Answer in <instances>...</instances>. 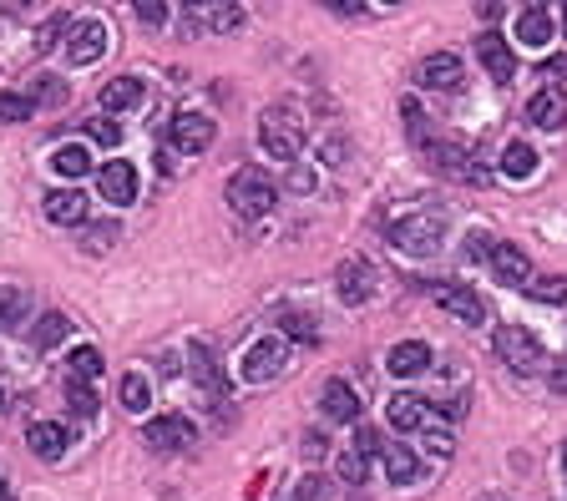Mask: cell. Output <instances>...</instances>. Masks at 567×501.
<instances>
[{
    "label": "cell",
    "instance_id": "23",
    "mask_svg": "<svg viewBox=\"0 0 567 501\" xmlns=\"http://www.w3.org/2000/svg\"><path fill=\"white\" fill-rule=\"evenodd\" d=\"M319 400H324V415H330V421H355L360 415V400H355V390L345 380H330Z\"/></svg>",
    "mask_w": 567,
    "mask_h": 501
},
{
    "label": "cell",
    "instance_id": "52",
    "mask_svg": "<svg viewBox=\"0 0 567 501\" xmlns=\"http://www.w3.org/2000/svg\"><path fill=\"white\" fill-rule=\"evenodd\" d=\"M193 6H208V0H188V11H193Z\"/></svg>",
    "mask_w": 567,
    "mask_h": 501
},
{
    "label": "cell",
    "instance_id": "21",
    "mask_svg": "<svg viewBox=\"0 0 567 501\" xmlns=\"http://www.w3.org/2000/svg\"><path fill=\"white\" fill-rule=\"evenodd\" d=\"M66 426H56V421H31V431H26V446H31V456H41V461H56L61 451H66Z\"/></svg>",
    "mask_w": 567,
    "mask_h": 501
},
{
    "label": "cell",
    "instance_id": "51",
    "mask_svg": "<svg viewBox=\"0 0 567 501\" xmlns=\"http://www.w3.org/2000/svg\"><path fill=\"white\" fill-rule=\"evenodd\" d=\"M0 501H16V496H11V491H6V486H0Z\"/></svg>",
    "mask_w": 567,
    "mask_h": 501
},
{
    "label": "cell",
    "instance_id": "9",
    "mask_svg": "<svg viewBox=\"0 0 567 501\" xmlns=\"http://www.w3.org/2000/svg\"><path fill=\"white\" fill-rule=\"evenodd\" d=\"M461 56H451V51H436V56H426L421 66H416V87H426V92H456L461 87Z\"/></svg>",
    "mask_w": 567,
    "mask_h": 501
},
{
    "label": "cell",
    "instance_id": "4",
    "mask_svg": "<svg viewBox=\"0 0 567 501\" xmlns=\"http://www.w3.org/2000/svg\"><path fill=\"white\" fill-rule=\"evenodd\" d=\"M492 345H497V355H502L512 370H522V375H532V370H542V365H547L542 340H537L532 329H522V324H497Z\"/></svg>",
    "mask_w": 567,
    "mask_h": 501
},
{
    "label": "cell",
    "instance_id": "34",
    "mask_svg": "<svg viewBox=\"0 0 567 501\" xmlns=\"http://www.w3.org/2000/svg\"><path fill=\"white\" fill-rule=\"evenodd\" d=\"M532 299H542V304H562L567 299V279H527L522 284Z\"/></svg>",
    "mask_w": 567,
    "mask_h": 501
},
{
    "label": "cell",
    "instance_id": "5",
    "mask_svg": "<svg viewBox=\"0 0 567 501\" xmlns=\"http://www.w3.org/2000/svg\"><path fill=\"white\" fill-rule=\"evenodd\" d=\"M284 365H289V345H284V334H274V340H259L249 355H243L238 375H243V385H264V380L284 375Z\"/></svg>",
    "mask_w": 567,
    "mask_h": 501
},
{
    "label": "cell",
    "instance_id": "32",
    "mask_svg": "<svg viewBox=\"0 0 567 501\" xmlns=\"http://www.w3.org/2000/svg\"><path fill=\"white\" fill-rule=\"evenodd\" d=\"M400 122H405V132H411V142H416V147H426V142H431V122H426L421 102H400Z\"/></svg>",
    "mask_w": 567,
    "mask_h": 501
},
{
    "label": "cell",
    "instance_id": "29",
    "mask_svg": "<svg viewBox=\"0 0 567 501\" xmlns=\"http://www.w3.org/2000/svg\"><path fill=\"white\" fill-rule=\"evenodd\" d=\"M66 410L71 415H81V421H92L97 415V390H92V380H66Z\"/></svg>",
    "mask_w": 567,
    "mask_h": 501
},
{
    "label": "cell",
    "instance_id": "38",
    "mask_svg": "<svg viewBox=\"0 0 567 501\" xmlns=\"http://www.w3.org/2000/svg\"><path fill=\"white\" fill-rule=\"evenodd\" d=\"M31 102H46V107H61L66 102V87L61 81H51V76H41L36 87H31Z\"/></svg>",
    "mask_w": 567,
    "mask_h": 501
},
{
    "label": "cell",
    "instance_id": "6",
    "mask_svg": "<svg viewBox=\"0 0 567 501\" xmlns=\"http://www.w3.org/2000/svg\"><path fill=\"white\" fill-rule=\"evenodd\" d=\"M61 46H66V56H71L76 66H92V61H102V51H107V26H102V21H71Z\"/></svg>",
    "mask_w": 567,
    "mask_h": 501
},
{
    "label": "cell",
    "instance_id": "22",
    "mask_svg": "<svg viewBox=\"0 0 567 501\" xmlns=\"http://www.w3.org/2000/svg\"><path fill=\"white\" fill-rule=\"evenodd\" d=\"M517 41H522L527 51H542V46L552 41V21H547L542 6H527V11L517 16Z\"/></svg>",
    "mask_w": 567,
    "mask_h": 501
},
{
    "label": "cell",
    "instance_id": "41",
    "mask_svg": "<svg viewBox=\"0 0 567 501\" xmlns=\"http://www.w3.org/2000/svg\"><path fill=\"white\" fill-rule=\"evenodd\" d=\"M132 11H137L147 26H162V21H168V0H132Z\"/></svg>",
    "mask_w": 567,
    "mask_h": 501
},
{
    "label": "cell",
    "instance_id": "28",
    "mask_svg": "<svg viewBox=\"0 0 567 501\" xmlns=\"http://www.w3.org/2000/svg\"><path fill=\"white\" fill-rule=\"evenodd\" d=\"M502 173L507 178H532L537 173V147H527V142H507V152H502Z\"/></svg>",
    "mask_w": 567,
    "mask_h": 501
},
{
    "label": "cell",
    "instance_id": "8",
    "mask_svg": "<svg viewBox=\"0 0 567 501\" xmlns=\"http://www.w3.org/2000/svg\"><path fill=\"white\" fill-rule=\"evenodd\" d=\"M142 441H147L152 451H188V446L198 441V431H193L188 415H162V421H147Z\"/></svg>",
    "mask_w": 567,
    "mask_h": 501
},
{
    "label": "cell",
    "instance_id": "20",
    "mask_svg": "<svg viewBox=\"0 0 567 501\" xmlns=\"http://www.w3.org/2000/svg\"><path fill=\"white\" fill-rule=\"evenodd\" d=\"M527 117H532V127H542V132H557L562 122H567V97L562 92H537L532 102H527Z\"/></svg>",
    "mask_w": 567,
    "mask_h": 501
},
{
    "label": "cell",
    "instance_id": "15",
    "mask_svg": "<svg viewBox=\"0 0 567 501\" xmlns=\"http://www.w3.org/2000/svg\"><path fill=\"white\" fill-rule=\"evenodd\" d=\"M385 365H390V375H400V380L426 375V370H431V345H421V340H400V345L385 355Z\"/></svg>",
    "mask_w": 567,
    "mask_h": 501
},
{
    "label": "cell",
    "instance_id": "25",
    "mask_svg": "<svg viewBox=\"0 0 567 501\" xmlns=\"http://www.w3.org/2000/svg\"><path fill=\"white\" fill-rule=\"evenodd\" d=\"M193 380H198V390L223 395V370H218V355L208 345H193Z\"/></svg>",
    "mask_w": 567,
    "mask_h": 501
},
{
    "label": "cell",
    "instance_id": "44",
    "mask_svg": "<svg viewBox=\"0 0 567 501\" xmlns=\"http://www.w3.org/2000/svg\"><path fill=\"white\" fill-rule=\"evenodd\" d=\"M365 466H370V461H365V456H355V451H350V456H345V461H340V476H345V481H360V476H365Z\"/></svg>",
    "mask_w": 567,
    "mask_h": 501
},
{
    "label": "cell",
    "instance_id": "10",
    "mask_svg": "<svg viewBox=\"0 0 567 501\" xmlns=\"http://www.w3.org/2000/svg\"><path fill=\"white\" fill-rule=\"evenodd\" d=\"M97 188H102V198L117 203V208L137 203V167H132L127 157H112L102 173H97Z\"/></svg>",
    "mask_w": 567,
    "mask_h": 501
},
{
    "label": "cell",
    "instance_id": "53",
    "mask_svg": "<svg viewBox=\"0 0 567 501\" xmlns=\"http://www.w3.org/2000/svg\"><path fill=\"white\" fill-rule=\"evenodd\" d=\"M481 501H507V496H481Z\"/></svg>",
    "mask_w": 567,
    "mask_h": 501
},
{
    "label": "cell",
    "instance_id": "55",
    "mask_svg": "<svg viewBox=\"0 0 567 501\" xmlns=\"http://www.w3.org/2000/svg\"><path fill=\"white\" fill-rule=\"evenodd\" d=\"M0 405H6V385H0Z\"/></svg>",
    "mask_w": 567,
    "mask_h": 501
},
{
    "label": "cell",
    "instance_id": "39",
    "mask_svg": "<svg viewBox=\"0 0 567 501\" xmlns=\"http://www.w3.org/2000/svg\"><path fill=\"white\" fill-rule=\"evenodd\" d=\"M380 446H385V436H380L375 426H365V431H355V446H350V451H355V456H365V461H375V456H380Z\"/></svg>",
    "mask_w": 567,
    "mask_h": 501
},
{
    "label": "cell",
    "instance_id": "33",
    "mask_svg": "<svg viewBox=\"0 0 567 501\" xmlns=\"http://www.w3.org/2000/svg\"><path fill=\"white\" fill-rule=\"evenodd\" d=\"M36 117V102L21 97V92H0V122H26Z\"/></svg>",
    "mask_w": 567,
    "mask_h": 501
},
{
    "label": "cell",
    "instance_id": "54",
    "mask_svg": "<svg viewBox=\"0 0 567 501\" xmlns=\"http://www.w3.org/2000/svg\"><path fill=\"white\" fill-rule=\"evenodd\" d=\"M562 36H567V11H562Z\"/></svg>",
    "mask_w": 567,
    "mask_h": 501
},
{
    "label": "cell",
    "instance_id": "13",
    "mask_svg": "<svg viewBox=\"0 0 567 501\" xmlns=\"http://www.w3.org/2000/svg\"><path fill=\"white\" fill-rule=\"evenodd\" d=\"M486 264H492V274H497L502 284H512V289H522V284L532 279L527 248H517V243H492V254H486Z\"/></svg>",
    "mask_w": 567,
    "mask_h": 501
},
{
    "label": "cell",
    "instance_id": "45",
    "mask_svg": "<svg viewBox=\"0 0 567 501\" xmlns=\"http://www.w3.org/2000/svg\"><path fill=\"white\" fill-rule=\"evenodd\" d=\"M547 385H552V390H557V395H567V360H562V365H552V370H547Z\"/></svg>",
    "mask_w": 567,
    "mask_h": 501
},
{
    "label": "cell",
    "instance_id": "18",
    "mask_svg": "<svg viewBox=\"0 0 567 501\" xmlns=\"http://www.w3.org/2000/svg\"><path fill=\"white\" fill-rule=\"evenodd\" d=\"M385 415H390V426H395V431H421V426H431L426 395H395V400L385 405Z\"/></svg>",
    "mask_w": 567,
    "mask_h": 501
},
{
    "label": "cell",
    "instance_id": "24",
    "mask_svg": "<svg viewBox=\"0 0 567 501\" xmlns=\"http://www.w3.org/2000/svg\"><path fill=\"white\" fill-rule=\"evenodd\" d=\"M137 102H142V81L137 76H117V81L102 87V107L107 112H132Z\"/></svg>",
    "mask_w": 567,
    "mask_h": 501
},
{
    "label": "cell",
    "instance_id": "37",
    "mask_svg": "<svg viewBox=\"0 0 567 501\" xmlns=\"http://www.w3.org/2000/svg\"><path fill=\"white\" fill-rule=\"evenodd\" d=\"M122 405L127 410H147V380L142 375H122Z\"/></svg>",
    "mask_w": 567,
    "mask_h": 501
},
{
    "label": "cell",
    "instance_id": "31",
    "mask_svg": "<svg viewBox=\"0 0 567 501\" xmlns=\"http://www.w3.org/2000/svg\"><path fill=\"white\" fill-rule=\"evenodd\" d=\"M66 370H71L76 380H97V375H102V350H92V345H81V350H71Z\"/></svg>",
    "mask_w": 567,
    "mask_h": 501
},
{
    "label": "cell",
    "instance_id": "30",
    "mask_svg": "<svg viewBox=\"0 0 567 501\" xmlns=\"http://www.w3.org/2000/svg\"><path fill=\"white\" fill-rule=\"evenodd\" d=\"M279 334H289V340H299V345H319V324L309 314H299V309L279 314Z\"/></svg>",
    "mask_w": 567,
    "mask_h": 501
},
{
    "label": "cell",
    "instance_id": "3",
    "mask_svg": "<svg viewBox=\"0 0 567 501\" xmlns=\"http://www.w3.org/2000/svg\"><path fill=\"white\" fill-rule=\"evenodd\" d=\"M259 142H264V152H269V157L294 162V157H299V147H304V122H299L289 107H269V112L259 117Z\"/></svg>",
    "mask_w": 567,
    "mask_h": 501
},
{
    "label": "cell",
    "instance_id": "27",
    "mask_svg": "<svg viewBox=\"0 0 567 501\" xmlns=\"http://www.w3.org/2000/svg\"><path fill=\"white\" fill-rule=\"evenodd\" d=\"M66 334H71V319L51 309V314H41V319L31 324V345H36V350H51V345L66 340Z\"/></svg>",
    "mask_w": 567,
    "mask_h": 501
},
{
    "label": "cell",
    "instance_id": "42",
    "mask_svg": "<svg viewBox=\"0 0 567 501\" xmlns=\"http://www.w3.org/2000/svg\"><path fill=\"white\" fill-rule=\"evenodd\" d=\"M92 142H102V147H117V142H122V127H117L112 117H97V122H92Z\"/></svg>",
    "mask_w": 567,
    "mask_h": 501
},
{
    "label": "cell",
    "instance_id": "2",
    "mask_svg": "<svg viewBox=\"0 0 567 501\" xmlns=\"http://www.w3.org/2000/svg\"><path fill=\"white\" fill-rule=\"evenodd\" d=\"M223 198H228V208L243 213V218H264V213H274L279 188H274L269 173H259V167H238V173L228 178V188H223Z\"/></svg>",
    "mask_w": 567,
    "mask_h": 501
},
{
    "label": "cell",
    "instance_id": "56",
    "mask_svg": "<svg viewBox=\"0 0 567 501\" xmlns=\"http://www.w3.org/2000/svg\"><path fill=\"white\" fill-rule=\"evenodd\" d=\"M385 6H400V0H385Z\"/></svg>",
    "mask_w": 567,
    "mask_h": 501
},
{
    "label": "cell",
    "instance_id": "19",
    "mask_svg": "<svg viewBox=\"0 0 567 501\" xmlns=\"http://www.w3.org/2000/svg\"><path fill=\"white\" fill-rule=\"evenodd\" d=\"M188 26L198 31H238L243 26V11L238 6H228V0H208V6H193V16H188Z\"/></svg>",
    "mask_w": 567,
    "mask_h": 501
},
{
    "label": "cell",
    "instance_id": "14",
    "mask_svg": "<svg viewBox=\"0 0 567 501\" xmlns=\"http://www.w3.org/2000/svg\"><path fill=\"white\" fill-rule=\"evenodd\" d=\"M335 289H340L345 304H365V299L375 294V269H370L365 259H345V264L335 269Z\"/></svg>",
    "mask_w": 567,
    "mask_h": 501
},
{
    "label": "cell",
    "instance_id": "36",
    "mask_svg": "<svg viewBox=\"0 0 567 501\" xmlns=\"http://www.w3.org/2000/svg\"><path fill=\"white\" fill-rule=\"evenodd\" d=\"M66 26H71V16H51V21L36 31V51H51L56 41H66Z\"/></svg>",
    "mask_w": 567,
    "mask_h": 501
},
{
    "label": "cell",
    "instance_id": "16",
    "mask_svg": "<svg viewBox=\"0 0 567 501\" xmlns=\"http://www.w3.org/2000/svg\"><path fill=\"white\" fill-rule=\"evenodd\" d=\"M375 461H380V466H385V476H390V481H400V486H405V481H421V456H416L411 446H400V441H385Z\"/></svg>",
    "mask_w": 567,
    "mask_h": 501
},
{
    "label": "cell",
    "instance_id": "17",
    "mask_svg": "<svg viewBox=\"0 0 567 501\" xmlns=\"http://www.w3.org/2000/svg\"><path fill=\"white\" fill-rule=\"evenodd\" d=\"M46 218L71 228V223H87V198H81V188H51L46 193Z\"/></svg>",
    "mask_w": 567,
    "mask_h": 501
},
{
    "label": "cell",
    "instance_id": "46",
    "mask_svg": "<svg viewBox=\"0 0 567 501\" xmlns=\"http://www.w3.org/2000/svg\"><path fill=\"white\" fill-rule=\"evenodd\" d=\"M476 11H481V21H497L502 16V0H476Z\"/></svg>",
    "mask_w": 567,
    "mask_h": 501
},
{
    "label": "cell",
    "instance_id": "57",
    "mask_svg": "<svg viewBox=\"0 0 567 501\" xmlns=\"http://www.w3.org/2000/svg\"><path fill=\"white\" fill-rule=\"evenodd\" d=\"M562 466H567V451H562Z\"/></svg>",
    "mask_w": 567,
    "mask_h": 501
},
{
    "label": "cell",
    "instance_id": "1",
    "mask_svg": "<svg viewBox=\"0 0 567 501\" xmlns=\"http://www.w3.org/2000/svg\"><path fill=\"white\" fill-rule=\"evenodd\" d=\"M446 238V218L436 208H411L390 223V248L405 259H431Z\"/></svg>",
    "mask_w": 567,
    "mask_h": 501
},
{
    "label": "cell",
    "instance_id": "12",
    "mask_svg": "<svg viewBox=\"0 0 567 501\" xmlns=\"http://www.w3.org/2000/svg\"><path fill=\"white\" fill-rule=\"evenodd\" d=\"M476 61L486 66V76H492V81H512V76H517V56H512V46H507L497 31L476 36Z\"/></svg>",
    "mask_w": 567,
    "mask_h": 501
},
{
    "label": "cell",
    "instance_id": "43",
    "mask_svg": "<svg viewBox=\"0 0 567 501\" xmlns=\"http://www.w3.org/2000/svg\"><path fill=\"white\" fill-rule=\"evenodd\" d=\"M421 441H426L436 456H451V431H441V426H421Z\"/></svg>",
    "mask_w": 567,
    "mask_h": 501
},
{
    "label": "cell",
    "instance_id": "48",
    "mask_svg": "<svg viewBox=\"0 0 567 501\" xmlns=\"http://www.w3.org/2000/svg\"><path fill=\"white\" fill-rule=\"evenodd\" d=\"M0 6H6V11H11V16H26V11H31V6H36V0H0Z\"/></svg>",
    "mask_w": 567,
    "mask_h": 501
},
{
    "label": "cell",
    "instance_id": "49",
    "mask_svg": "<svg viewBox=\"0 0 567 501\" xmlns=\"http://www.w3.org/2000/svg\"><path fill=\"white\" fill-rule=\"evenodd\" d=\"M304 451H309V456H324V451H330V441H319V436H304Z\"/></svg>",
    "mask_w": 567,
    "mask_h": 501
},
{
    "label": "cell",
    "instance_id": "40",
    "mask_svg": "<svg viewBox=\"0 0 567 501\" xmlns=\"http://www.w3.org/2000/svg\"><path fill=\"white\" fill-rule=\"evenodd\" d=\"M299 501H324V496H330V481H324L319 471H309L304 481H299V491H294Z\"/></svg>",
    "mask_w": 567,
    "mask_h": 501
},
{
    "label": "cell",
    "instance_id": "11",
    "mask_svg": "<svg viewBox=\"0 0 567 501\" xmlns=\"http://www.w3.org/2000/svg\"><path fill=\"white\" fill-rule=\"evenodd\" d=\"M168 137H173L178 152H208L213 137H218V127H213V117H203V112H178Z\"/></svg>",
    "mask_w": 567,
    "mask_h": 501
},
{
    "label": "cell",
    "instance_id": "35",
    "mask_svg": "<svg viewBox=\"0 0 567 501\" xmlns=\"http://www.w3.org/2000/svg\"><path fill=\"white\" fill-rule=\"evenodd\" d=\"M117 238H122V228H117V223H92V228H87V238H81V243H87L92 254H107V248H112Z\"/></svg>",
    "mask_w": 567,
    "mask_h": 501
},
{
    "label": "cell",
    "instance_id": "26",
    "mask_svg": "<svg viewBox=\"0 0 567 501\" xmlns=\"http://www.w3.org/2000/svg\"><path fill=\"white\" fill-rule=\"evenodd\" d=\"M51 167H56L61 178H87V173H92V152L81 147V142H66V147H56Z\"/></svg>",
    "mask_w": 567,
    "mask_h": 501
},
{
    "label": "cell",
    "instance_id": "47",
    "mask_svg": "<svg viewBox=\"0 0 567 501\" xmlns=\"http://www.w3.org/2000/svg\"><path fill=\"white\" fill-rule=\"evenodd\" d=\"M324 6H330V11H340V16H355V11L365 6V0H324Z\"/></svg>",
    "mask_w": 567,
    "mask_h": 501
},
{
    "label": "cell",
    "instance_id": "7",
    "mask_svg": "<svg viewBox=\"0 0 567 501\" xmlns=\"http://www.w3.org/2000/svg\"><path fill=\"white\" fill-rule=\"evenodd\" d=\"M436 304H441L446 319H461V324H486V319H492V314H486V299H481L471 284H446V289H436Z\"/></svg>",
    "mask_w": 567,
    "mask_h": 501
},
{
    "label": "cell",
    "instance_id": "50",
    "mask_svg": "<svg viewBox=\"0 0 567 501\" xmlns=\"http://www.w3.org/2000/svg\"><path fill=\"white\" fill-rule=\"evenodd\" d=\"M0 324H11V299H0Z\"/></svg>",
    "mask_w": 567,
    "mask_h": 501
}]
</instances>
